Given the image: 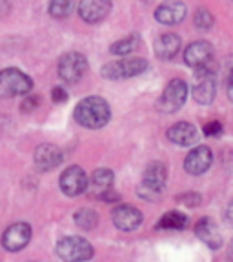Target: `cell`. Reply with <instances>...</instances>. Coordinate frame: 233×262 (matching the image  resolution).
I'll return each mask as SVG.
<instances>
[{
  "label": "cell",
  "instance_id": "1",
  "mask_svg": "<svg viewBox=\"0 0 233 262\" xmlns=\"http://www.w3.org/2000/svg\"><path fill=\"white\" fill-rule=\"evenodd\" d=\"M73 117L80 126L90 127V129H98V127H104L110 122L111 110L104 98L88 97L82 98L77 104Z\"/></svg>",
  "mask_w": 233,
  "mask_h": 262
},
{
  "label": "cell",
  "instance_id": "2",
  "mask_svg": "<svg viewBox=\"0 0 233 262\" xmlns=\"http://www.w3.org/2000/svg\"><path fill=\"white\" fill-rule=\"evenodd\" d=\"M168 180V169L160 160H153L144 169L142 184L139 186V195L146 201H155L162 195Z\"/></svg>",
  "mask_w": 233,
  "mask_h": 262
},
{
  "label": "cell",
  "instance_id": "3",
  "mask_svg": "<svg viewBox=\"0 0 233 262\" xmlns=\"http://www.w3.org/2000/svg\"><path fill=\"white\" fill-rule=\"evenodd\" d=\"M33 88V80L16 68L0 71V98H11L28 95Z\"/></svg>",
  "mask_w": 233,
  "mask_h": 262
},
{
  "label": "cell",
  "instance_id": "4",
  "mask_svg": "<svg viewBox=\"0 0 233 262\" xmlns=\"http://www.w3.org/2000/svg\"><path fill=\"white\" fill-rule=\"evenodd\" d=\"M217 95V77L208 68H199L192 78V97L195 102L208 106Z\"/></svg>",
  "mask_w": 233,
  "mask_h": 262
},
{
  "label": "cell",
  "instance_id": "5",
  "mask_svg": "<svg viewBox=\"0 0 233 262\" xmlns=\"http://www.w3.org/2000/svg\"><path fill=\"white\" fill-rule=\"evenodd\" d=\"M57 255L64 262H86L93 257V246L84 237L71 235L58 241Z\"/></svg>",
  "mask_w": 233,
  "mask_h": 262
},
{
  "label": "cell",
  "instance_id": "6",
  "mask_svg": "<svg viewBox=\"0 0 233 262\" xmlns=\"http://www.w3.org/2000/svg\"><path fill=\"white\" fill-rule=\"evenodd\" d=\"M188 93V84L182 78H173V80H170L168 86L164 88L162 95L157 100V110L166 115L175 113V111H179L180 107L184 106Z\"/></svg>",
  "mask_w": 233,
  "mask_h": 262
},
{
  "label": "cell",
  "instance_id": "7",
  "mask_svg": "<svg viewBox=\"0 0 233 262\" xmlns=\"http://www.w3.org/2000/svg\"><path fill=\"white\" fill-rule=\"evenodd\" d=\"M147 70V62L140 57L122 58V60L108 62L102 68V77L110 80H122V78L139 77Z\"/></svg>",
  "mask_w": 233,
  "mask_h": 262
},
{
  "label": "cell",
  "instance_id": "8",
  "mask_svg": "<svg viewBox=\"0 0 233 262\" xmlns=\"http://www.w3.org/2000/svg\"><path fill=\"white\" fill-rule=\"evenodd\" d=\"M88 71V58L78 51H70L58 60V77L68 84L80 80Z\"/></svg>",
  "mask_w": 233,
  "mask_h": 262
},
{
  "label": "cell",
  "instance_id": "9",
  "mask_svg": "<svg viewBox=\"0 0 233 262\" xmlns=\"http://www.w3.org/2000/svg\"><path fill=\"white\" fill-rule=\"evenodd\" d=\"M88 184H90V180L80 166H70L60 175V189L68 196L82 195L88 189Z\"/></svg>",
  "mask_w": 233,
  "mask_h": 262
},
{
  "label": "cell",
  "instance_id": "10",
  "mask_svg": "<svg viewBox=\"0 0 233 262\" xmlns=\"http://www.w3.org/2000/svg\"><path fill=\"white\" fill-rule=\"evenodd\" d=\"M31 241V226L26 222L11 224L2 235V246L8 251H20Z\"/></svg>",
  "mask_w": 233,
  "mask_h": 262
},
{
  "label": "cell",
  "instance_id": "11",
  "mask_svg": "<svg viewBox=\"0 0 233 262\" xmlns=\"http://www.w3.org/2000/svg\"><path fill=\"white\" fill-rule=\"evenodd\" d=\"M142 219H144L142 213L139 209L128 204L115 206L113 211H111V221H113V224L117 228L122 229V231H133V229H137L142 224Z\"/></svg>",
  "mask_w": 233,
  "mask_h": 262
},
{
  "label": "cell",
  "instance_id": "12",
  "mask_svg": "<svg viewBox=\"0 0 233 262\" xmlns=\"http://www.w3.org/2000/svg\"><path fill=\"white\" fill-rule=\"evenodd\" d=\"M213 162V153L208 146H197L186 155L184 159V169L189 175H202L209 169Z\"/></svg>",
  "mask_w": 233,
  "mask_h": 262
},
{
  "label": "cell",
  "instance_id": "13",
  "mask_svg": "<svg viewBox=\"0 0 233 262\" xmlns=\"http://www.w3.org/2000/svg\"><path fill=\"white\" fill-rule=\"evenodd\" d=\"M111 11L110 0H80L78 4V15L88 24H97L104 20Z\"/></svg>",
  "mask_w": 233,
  "mask_h": 262
},
{
  "label": "cell",
  "instance_id": "14",
  "mask_svg": "<svg viewBox=\"0 0 233 262\" xmlns=\"http://www.w3.org/2000/svg\"><path fill=\"white\" fill-rule=\"evenodd\" d=\"M213 57V46L206 40H197L189 44L184 51V62L189 68H204Z\"/></svg>",
  "mask_w": 233,
  "mask_h": 262
},
{
  "label": "cell",
  "instance_id": "15",
  "mask_svg": "<svg viewBox=\"0 0 233 262\" xmlns=\"http://www.w3.org/2000/svg\"><path fill=\"white\" fill-rule=\"evenodd\" d=\"M186 11L188 9H186L184 2H180V0H168V2H162L155 9V18L160 24L173 26L184 20Z\"/></svg>",
  "mask_w": 233,
  "mask_h": 262
},
{
  "label": "cell",
  "instance_id": "16",
  "mask_svg": "<svg viewBox=\"0 0 233 262\" xmlns=\"http://www.w3.org/2000/svg\"><path fill=\"white\" fill-rule=\"evenodd\" d=\"M195 235L201 242H204L211 250H219L222 246V235L219 231V226L209 217H204L195 224Z\"/></svg>",
  "mask_w": 233,
  "mask_h": 262
},
{
  "label": "cell",
  "instance_id": "17",
  "mask_svg": "<svg viewBox=\"0 0 233 262\" xmlns=\"http://www.w3.org/2000/svg\"><path fill=\"white\" fill-rule=\"evenodd\" d=\"M62 162V151L53 144H40L35 151V164L40 171L55 169Z\"/></svg>",
  "mask_w": 233,
  "mask_h": 262
},
{
  "label": "cell",
  "instance_id": "18",
  "mask_svg": "<svg viewBox=\"0 0 233 262\" xmlns=\"http://www.w3.org/2000/svg\"><path fill=\"white\" fill-rule=\"evenodd\" d=\"M168 139L177 146H192L199 140V131L189 122H177L168 129Z\"/></svg>",
  "mask_w": 233,
  "mask_h": 262
},
{
  "label": "cell",
  "instance_id": "19",
  "mask_svg": "<svg viewBox=\"0 0 233 262\" xmlns=\"http://www.w3.org/2000/svg\"><path fill=\"white\" fill-rule=\"evenodd\" d=\"M113 182H115V175H113V171H111V169H108V168L97 169V171H93V175H91L90 184H88V189H90V193L93 196L100 199V196H102L108 189H111Z\"/></svg>",
  "mask_w": 233,
  "mask_h": 262
},
{
  "label": "cell",
  "instance_id": "20",
  "mask_svg": "<svg viewBox=\"0 0 233 262\" xmlns=\"http://www.w3.org/2000/svg\"><path fill=\"white\" fill-rule=\"evenodd\" d=\"M180 49V37L175 33H166L155 42V55L162 60H172Z\"/></svg>",
  "mask_w": 233,
  "mask_h": 262
},
{
  "label": "cell",
  "instance_id": "21",
  "mask_svg": "<svg viewBox=\"0 0 233 262\" xmlns=\"http://www.w3.org/2000/svg\"><path fill=\"white\" fill-rule=\"evenodd\" d=\"M189 224V219L182 211H168L164 213L160 221L157 222V229H186Z\"/></svg>",
  "mask_w": 233,
  "mask_h": 262
},
{
  "label": "cell",
  "instance_id": "22",
  "mask_svg": "<svg viewBox=\"0 0 233 262\" xmlns=\"http://www.w3.org/2000/svg\"><path fill=\"white\" fill-rule=\"evenodd\" d=\"M139 42L140 38L137 37V35H130V37L126 38H120V40H117L115 44H111L110 51L113 55H119V57H124V55H130L133 53L137 48H139Z\"/></svg>",
  "mask_w": 233,
  "mask_h": 262
},
{
  "label": "cell",
  "instance_id": "23",
  "mask_svg": "<svg viewBox=\"0 0 233 262\" xmlns=\"http://www.w3.org/2000/svg\"><path fill=\"white\" fill-rule=\"evenodd\" d=\"M75 224H77L80 229L90 231V229H93L95 226L98 224V215L90 208L78 209V211L75 213Z\"/></svg>",
  "mask_w": 233,
  "mask_h": 262
},
{
  "label": "cell",
  "instance_id": "24",
  "mask_svg": "<svg viewBox=\"0 0 233 262\" xmlns=\"http://www.w3.org/2000/svg\"><path fill=\"white\" fill-rule=\"evenodd\" d=\"M73 0H51L49 2V15L55 18H64L73 11Z\"/></svg>",
  "mask_w": 233,
  "mask_h": 262
},
{
  "label": "cell",
  "instance_id": "25",
  "mask_svg": "<svg viewBox=\"0 0 233 262\" xmlns=\"http://www.w3.org/2000/svg\"><path fill=\"white\" fill-rule=\"evenodd\" d=\"M193 24H195V28L199 29V31H208L213 26V15L204 8L197 9L195 16H193Z\"/></svg>",
  "mask_w": 233,
  "mask_h": 262
},
{
  "label": "cell",
  "instance_id": "26",
  "mask_svg": "<svg viewBox=\"0 0 233 262\" xmlns=\"http://www.w3.org/2000/svg\"><path fill=\"white\" fill-rule=\"evenodd\" d=\"M222 133V124L219 120H211L204 126V135L206 137H219Z\"/></svg>",
  "mask_w": 233,
  "mask_h": 262
},
{
  "label": "cell",
  "instance_id": "27",
  "mask_svg": "<svg viewBox=\"0 0 233 262\" xmlns=\"http://www.w3.org/2000/svg\"><path fill=\"white\" fill-rule=\"evenodd\" d=\"M38 104H40V97H37V95H33V97L24 98V102H22L20 110L24 111V113H29V111H33L35 107H38Z\"/></svg>",
  "mask_w": 233,
  "mask_h": 262
},
{
  "label": "cell",
  "instance_id": "28",
  "mask_svg": "<svg viewBox=\"0 0 233 262\" xmlns=\"http://www.w3.org/2000/svg\"><path fill=\"white\" fill-rule=\"evenodd\" d=\"M179 201L184 206H199L201 204V195H197V193H186V195L179 196Z\"/></svg>",
  "mask_w": 233,
  "mask_h": 262
},
{
  "label": "cell",
  "instance_id": "29",
  "mask_svg": "<svg viewBox=\"0 0 233 262\" xmlns=\"http://www.w3.org/2000/svg\"><path fill=\"white\" fill-rule=\"evenodd\" d=\"M51 98H53V102H57V104L66 102V100H68V91H66L64 88H53Z\"/></svg>",
  "mask_w": 233,
  "mask_h": 262
},
{
  "label": "cell",
  "instance_id": "30",
  "mask_svg": "<svg viewBox=\"0 0 233 262\" xmlns=\"http://www.w3.org/2000/svg\"><path fill=\"white\" fill-rule=\"evenodd\" d=\"M100 199H102L104 202H117V201H119V193H115L113 189H108V191L104 193Z\"/></svg>",
  "mask_w": 233,
  "mask_h": 262
},
{
  "label": "cell",
  "instance_id": "31",
  "mask_svg": "<svg viewBox=\"0 0 233 262\" xmlns=\"http://www.w3.org/2000/svg\"><path fill=\"white\" fill-rule=\"evenodd\" d=\"M226 222H228L229 226H233V201L228 204V208H226Z\"/></svg>",
  "mask_w": 233,
  "mask_h": 262
},
{
  "label": "cell",
  "instance_id": "32",
  "mask_svg": "<svg viewBox=\"0 0 233 262\" xmlns=\"http://www.w3.org/2000/svg\"><path fill=\"white\" fill-rule=\"evenodd\" d=\"M228 97H229V100L233 102V70L229 71V77H228Z\"/></svg>",
  "mask_w": 233,
  "mask_h": 262
},
{
  "label": "cell",
  "instance_id": "33",
  "mask_svg": "<svg viewBox=\"0 0 233 262\" xmlns=\"http://www.w3.org/2000/svg\"><path fill=\"white\" fill-rule=\"evenodd\" d=\"M228 257H229V260H233V242L229 244V248H228Z\"/></svg>",
  "mask_w": 233,
  "mask_h": 262
}]
</instances>
